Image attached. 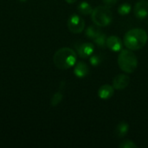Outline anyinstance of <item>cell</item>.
<instances>
[{
	"label": "cell",
	"instance_id": "6da1fadb",
	"mask_svg": "<svg viewBox=\"0 0 148 148\" xmlns=\"http://www.w3.org/2000/svg\"><path fill=\"white\" fill-rule=\"evenodd\" d=\"M148 36L143 29H132L128 30L123 39L125 46L131 50H138L142 49L147 42Z\"/></svg>",
	"mask_w": 148,
	"mask_h": 148
},
{
	"label": "cell",
	"instance_id": "7a4b0ae2",
	"mask_svg": "<svg viewBox=\"0 0 148 148\" xmlns=\"http://www.w3.org/2000/svg\"><path fill=\"white\" fill-rule=\"evenodd\" d=\"M76 53L70 48L64 47L59 49L54 55L53 62L56 68L59 69H69L75 66L76 63Z\"/></svg>",
	"mask_w": 148,
	"mask_h": 148
},
{
	"label": "cell",
	"instance_id": "3957f363",
	"mask_svg": "<svg viewBox=\"0 0 148 148\" xmlns=\"http://www.w3.org/2000/svg\"><path fill=\"white\" fill-rule=\"evenodd\" d=\"M118 65L120 69L127 74L134 72L138 67V59L136 55L128 49L121 50L118 56Z\"/></svg>",
	"mask_w": 148,
	"mask_h": 148
},
{
	"label": "cell",
	"instance_id": "277c9868",
	"mask_svg": "<svg viewBox=\"0 0 148 148\" xmlns=\"http://www.w3.org/2000/svg\"><path fill=\"white\" fill-rule=\"evenodd\" d=\"M91 18L95 25L99 27H106L112 23L114 16L110 9L104 5L95 8L91 14Z\"/></svg>",
	"mask_w": 148,
	"mask_h": 148
},
{
	"label": "cell",
	"instance_id": "5b68a950",
	"mask_svg": "<svg viewBox=\"0 0 148 148\" xmlns=\"http://www.w3.org/2000/svg\"><path fill=\"white\" fill-rule=\"evenodd\" d=\"M68 28L69 31H71L72 33H82L85 28V21L79 15L73 14L68 19Z\"/></svg>",
	"mask_w": 148,
	"mask_h": 148
},
{
	"label": "cell",
	"instance_id": "8992f818",
	"mask_svg": "<svg viewBox=\"0 0 148 148\" xmlns=\"http://www.w3.org/2000/svg\"><path fill=\"white\" fill-rule=\"evenodd\" d=\"M134 12L138 19H145L148 16V2L146 0H140L134 5Z\"/></svg>",
	"mask_w": 148,
	"mask_h": 148
},
{
	"label": "cell",
	"instance_id": "52a82bcc",
	"mask_svg": "<svg viewBox=\"0 0 148 148\" xmlns=\"http://www.w3.org/2000/svg\"><path fill=\"white\" fill-rule=\"evenodd\" d=\"M130 83V77L127 75L125 74H120L117 75L114 80H113V87L114 89L117 90H122L128 87Z\"/></svg>",
	"mask_w": 148,
	"mask_h": 148
},
{
	"label": "cell",
	"instance_id": "ba28073f",
	"mask_svg": "<svg viewBox=\"0 0 148 148\" xmlns=\"http://www.w3.org/2000/svg\"><path fill=\"white\" fill-rule=\"evenodd\" d=\"M76 50L81 58H89V56L94 53L95 46L91 42H83L76 47Z\"/></svg>",
	"mask_w": 148,
	"mask_h": 148
},
{
	"label": "cell",
	"instance_id": "9c48e42d",
	"mask_svg": "<svg viewBox=\"0 0 148 148\" xmlns=\"http://www.w3.org/2000/svg\"><path fill=\"white\" fill-rule=\"evenodd\" d=\"M107 47L113 52H121V50H122L123 42L119 36H108L107 39Z\"/></svg>",
	"mask_w": 148,
	"mask_h": 148
},
{
	"label": "cell",
	"instance_id": "30bf717a",
	"mask_svg": "<svg viewBox=\"0 0 148 148\" xmlns=\"http://www.w3.org/2000/svg\"><path fill=\"white\" fill-rule=\"evenodd\" d=\"M114 95V88L113 85L104 84L98 90V97L103 101L109 100Z\"/></svg>",
	"mask_w": 148,
	"mask_h": 148
},
{
	"label": "cell",
	"instance_id": "8fae6325",
	"mask_svg": "<svg viewBox=\"0 0 148 148\" xmlns=\"http://www.w3.org/2000/svg\"><path fill=\"white\" fill-rule=\"evenodd\" d=\"M89 73V68L88 64L84 62H78L75 64L74 74L78 78H83L87 76Z\"/></svg>",
	"mask_w": 148,
	"mask_h": 148
},
{
	"label": "cell",
	"instance_id": "7c38bea8",
	"mask_svg": "<svg viewBox=\"0 0 148 148\" xmlns=\"http://www.w3.org/2000/svg\"><path fill=\"white\" fill-rule=\"evenodd\" d=\"M128 131H129V125L125 121H121L116 126L114 133L117 137L123 138L127 134Z\"/></svg>",
	"mask_w": 148,
	"mask_h": 148
},
{
	"label": "cell",
	"instance_id": "4fadbf2b",
	"mask_svg": "<svg viewBox=\"0 0 148 148\" xmlns=\"http://www.w3.org/2000/svg\"><path fill=\"white\" fill-rule=\"evenodd\" d=\"M78 11L79 13H81L82 15H90L93 12V7L86 1L81 2L78 6H77Z\"/></svg>",
	"mask_w": 148,
	"mask_h": 148
},
{
	"label": "cell",
	"instance_id": "5bb4252c",
	"mask_svg": "<svg viewBox=\"0 0 148 148\" xmlns=\"http://www.w3.org/2000/svg\"><path fill=\"white\" fill-rule=\"evenodd\" d=\"M101 29L97 27V25H90L86 29L85 31V36L91 40H94L100 33H101Z\"/></svg>",
	"mask_w": 148,
	"mask_h": 148
},
{
	"label": "cell",
	"instance_id": "9a60e30c",
	"mask_svg": "<svg viewBox=\"0 0 148 148\" xmlns=\"http://www.w3.org/2000/svg\"><path fill=\"white\" fill-rule=\"evenodd\" d=\"M107 39H108L107 35L103 32H101L93 41L98 47L105 48V47H107Z\"/></svg>",
	"mask_w": 148,
	"mask_h": 148
},
{
	"label": "cell",
	"instance_id": "2e32d148",
	"mask_svg": "<svg viewBox=\"0 0 148 148\" xmlns=\"http://www.w3.org/2000/svg\"><path fill=\"white\" fill-rule=\"evenodd\" d=\"M132 10V5L129 3H124L121 4L118 8V13L121 16L128 15Z\"/></svg>",
	"mask_w": 148,
	"mask_h": 148
},
{
	"label": "cell",
	"instance_id": "e0dca14e",
	"mask_svg": "<svg viewBox=\"0 0 148 148\" xmlns=\"http://www.w3.org/2000/svg\"><path fill=\"white\" fill-rule=\"evenodd\" d=\"M63 99V94L62 91H58L56 93H55L50 100V105L52 107H56L58 104L61 103V101Z\"/></svg>",
	"mask_w": 148,
	"mask_h": 148
},
{
	"label": "cell",
	"instance_id": "ac0fdd59",
	"mask_svg": "<svg viewBox=\"0 0 148 148\" xmlns=\"http://www.w3.org/2000/svg\"><path fill=\"white\" fill-rule=\"evenodd\" d=\"M102 62V57L100 55H96V54H93L89 56V62L93 67H97L99 66Z\"/></svg>",
	"mask_w": 148,
	"mask_h": 148
},
{
	"label": "cell",
	"instance_id": "d6986e66",
	"mask_svg": "<svg viewBox=\"0 0 148 148\" xmlns=\"http://www.w3.org/2000/svg\"><path fill=\"white\" fill-rule=\"evenodd\" d=\"M120 148H137L138 146L131 140H123L120 145H119Z\"/></svg>",
	"mask_w": 148,
	"mask_h": 148
},
{
	"label": "cell",
	"instance_id": "ffe728a7",
	"mask_svg": "<svg viewBox=\"0 0 148 148\" xmlns=\"http://www.w3.org/2000/svg\"><path fill=\"white\" fill-rule=\"evenodd\" d=\"M102 1H103L104 5H106L108 8H111V7H113L114 5L116 4L118 0H102Z\"/></svg>",
	"mask_w": 148,
	"mask_h": 148
},
{
	"label": "cell",
	"instance_id": "44dd1931",
	"mask_svg": "<svg viewBox=\"0 0 148 148\" xmlns=\"http://www.w3.org/2000/svg\"><path fill=\"white\" fill-rule=\"evenodd\" d=\"M65 1H66L68 3H70V4H71V3H75L77 0H65Z\"/></svg>",
	"mask_w": 148,
	"mask_h": 148
},
{
	"label": "cell",
	"instance_id": "7402d4cb",
	"mask_svg": "<svg viewBox=\"0 0 148 148\" xmlns=\"http://www.w3.org/2000/svg\"><path fill=\"white\" fill-rule=\"evenodd\" d=\"M19 1H21V2H25V1H27V0H19Z\"/></svg>",
	"mask_w": 148,
	"mask_h": 148
}]
</instances>
